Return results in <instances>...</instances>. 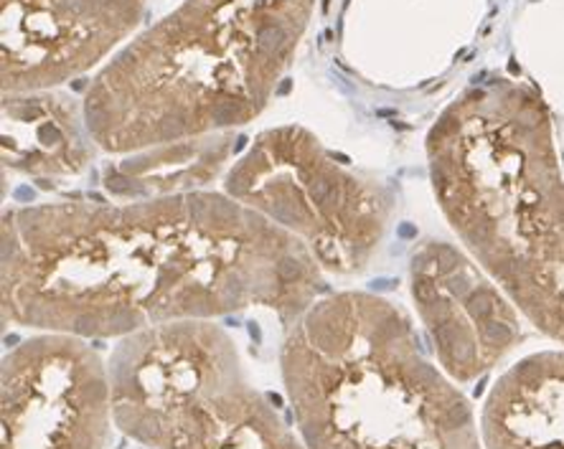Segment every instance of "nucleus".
I'll list each match as a JSON object with an SVG mask.
<instances>
[{
    "mask_svg": "<svg viewBox=\"0 0 564 449\" xmlns=\"http://www.w3.org/2000/svg\"><path fill=\"white\" fill-rule=\"evenodd\" d=\"M85 107L59 95L3 99V163L29 176H77L95 155Z\"/></svg>",
    "mask_w": 564,
    "mask_h": 449,
    "instance_id": "11",
    "label": "nucleus"
},
{
    "mask_svg": "<svg viewBox=\"0 0 564 449\" xmlns=\"http://www.w3.org/2000/svg\"><path fill=\"white\" fill-rule=\"evenodd\" d=\"M143 0H3V91L87 72L135 26Z\"/></svg>",
    "mask_w": 564,
    "mask_h": 449,
    "instance_id": "8",
    "label": "nucleus"
},
{
    "mask_svg": "<svg viewBox=\"0 0 564 449\" xmlns=\"http://www.w3.org/2000/svg\"><path fill=\"white\" fill-rule=\"evenodd\" d=\"M486 449H564V348L503 371L480 412Z\"/></svg>",
    "mask_w": 564,
    "mask_h": 449,
    "instance_id": "10",
    "label": "nucleus"
},
{
    "mask_svg": "<svg viewBox=\"0 0 564 449\" xmlns=\"http://www.w3.org/2000/svg\"><path fill=\"white\" fill-rule=\"evenodd\" d=\"M280 369L308 449H486L468 398L379 295L315 299L288 328Z\"/></svg>",
    "mask_w": 564,
    "mask_h": 449,
    "instance_id": "3",
    "label": "nucleus"
},
{
    "mask_svg": "<svg viewBox=\"0 0 564 449\" xmlns=\"http://www.w3.org/2000/svg\"><path fill=\"white\" fill-rule=\"evenodd\" d=\"M231 138L219 132L181 143L148 147L135 157L122 161L105 176V188L118 198H148L191 194L206 186L229 157Z\"/></svg>",
    "mask_w": 564,
    "mask_h": 449,
    "instance_id": "12",
    "label": "nucleus"
},
{
    "mask_svg": "<svg viewBox=\"0 0 564 449\" xmlns=\"http://www.w3.org/2000/svg\"><path fill=\"white\" fill-rule=\"evenodd\" d=\"M308 13L311 0H188L95 81L89 135L107 153H130L247 124Z\"/></svg>",
    "mask_w": 564,
    "mask_h": 449,
    "instance_id": "4",
    "label": "nucleus"
},
{
    "mask_svg": "<svg viewBox=\"0 0 564 449\" xmlns=\"http://www.w3.org/2000/svg\"><path fill=\"white\" fill-rule=\"evenodd\" d=\"M308 130L288 124L254 140L224 190L303 239L321 267L367 270L384 237L392 194L336 163Z\"/></svg>",
    "mask_w": 564,
    "mask_h": 449,
    "instance_id": "5",
    "label": "nucleus"
},
{
    "mask_svg": "<svg viewBox=\"0 0 564 449\" xmlns=\"http://www.w3.org/2000/svg\"><path fill=\"white\" fill-rule=\"evenodd\" d=\"M148 449H308L282 421L270 398L257 391L245 369L171 414Z\"/></svg>",
    "mask_w": 564,
    "mask_h": 449,
    "instance_id": "9",
    "label": "nucleus"
},
{
    "mask_svg": "<svg viewBox=\"0 0 564 449\" xmlns=\"http://www.w3.org/2000/svg\"><path fill=\"white\" fill-rule=\"evenodd\" d=\"M0 449H105L112 381L87 338L39 332L6 353L0 369Z\"/></svg>",
    "mask_w": 564,
    "mask_h": 449,
    "instance_id": "6",
    "label": "nucleus"
},
{
    "mask_svg": "<svg viewBox=\"0 0 564 449\" xmlns=\"http://www.w3.org/2000/svg\"><path fill=\"white\" fill-rule=\"evenodd\" d=\"M427 157L468 254L564 346V173L544 99L503 77L473 87L433 124Z\"/></svg>",
    "mask_w": 564,
    "mask_h": 449,
    "instance_id": "2",
    "label": "nucleus"
},
{
    "mask_svg": "<svg viewBox=\"0 0 564 449\" xmlns=\"http://www.w3.org/2000/svg\"><path fill=\"white\" fill-rule=\"evenodd\" d=\"M0 239L3 322L93 340L250 305L290 328L326 289L303 239L229 194L29 206Z\"/></svg>",
    "mask_w": 564,
    "mask_h": 449,
    "instance_id": "1",
    "label": "nucleus"
},
{
    "mask_svg": "<svg viewBox=\"0 0 564 449\" xmlns=\"http://www.w3.org/2000/svg\"><path fill=\"white\" fill-rule=\"evenodd\" d=\"M412 297L440 369L455 384L494 371L521 340L519 307L480 264L447 241L412 254Z\"/></svg>",
    "mask_w": 564,
    "mask_h": 449,
    "instance_id": "7",
    "label": "nucleus"
}]
</instances>
